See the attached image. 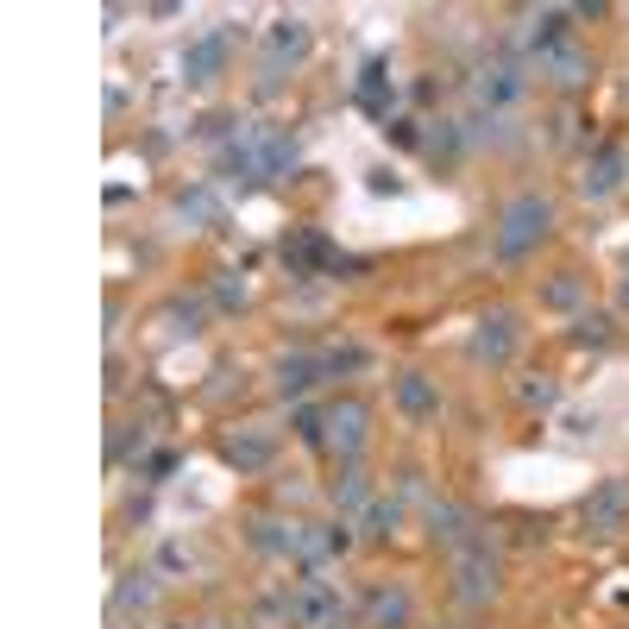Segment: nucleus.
Listing matches in <instances>:
<instances>
[{"label":"nucleus","mask_w":629,"mask_h":629,"mask_svg":"<svg viewBox=\"0 0 629 629\" xmlns=\"http://www.w3.org/2000/svg\"><path fill=\"white\" fill-rule=\"evenodd\" d=\"M548 234H554V202L529 189V196L504 202V215H497V227H492V252L504 258V265H516V258H529Z\"/></svg>","instance_id":"1"},{"label":"nucleus","mask_w":629,"mask_h":629,"mask_svg":"<svg viewBox=\"0 0 629 629\" xmlns=\"http://www.w3.org/2000/svg\"><path fill=\"white\" fill-rule=\"evenodd\" d=\"M365 434H372V410H365L359 396H340V403H328V410H321V447L334 453L340 466H359Z\"/></svg>","instance_id":"2"},{"label":"nucleus","mask_w":629,"mask_h":629,"mask_svg":"<svg viewBox=\"0 0 629 629\" xmlns=\"http://www.w3.org/2000/svg\"><path fill=\"white\" fill-rule=\"evenodd\" d=\"M453 598L460 605H492L497 598V554H492V542L485 535H472L466 548L453 554Z\"/></svg>","instance_id":"3"},{"label":"nucleus","mask_w":629,"mask_h":629,"mask_svg":"<svg viewBox=\"0 0 629 629\" xmlns=\"http://www.w3.org/2000/svg\"><path fill=\"white\" fill-rule=\"evenodd\" d=\"M579 523H586V535H598V542L623 535L629 529V478H605V485H591V497L579 504Z\"/></svg>","instance_id":"4"},{"label":"nucleus","mask_w":629,"mask_h":629,"mask_svg":"<svg viewBox=\"0 0 629 629\" xmlns=\"http://www.w3.org/2000/svg\"><path fill=\"white\" fill-rule=\"evenodd\" d=\"M523 89H529V76H523V70H516V63H485V70H478V76H472V101H478V114H511L516 101H523Z\"/></svg>","instance_id":"5"},{"label":"nucleus","mask_w":629,"mask_h":629,"mask_svg":"<svg viewBox=\"0 0 629 629\" xmlns=\"http://www.w3.org/2000/svg\"><path fill=\"white\" fill-rule=\"evenodd\" d=\"M309 44H314V32H309V20L302 13H283V20H271V32H265V76H283V70H296V63L309 58Z\"/></svg>","instance_id":"6"},{"label":"nucleus","mask_w":629,"mask_h":629,"mask_svg":"<svg viewBox=\"0 0 629 629\" xmlns=\"http://www.w3.org/2000/svg\"><path fill=\"white\" fill-rule=\"evenodd\" d=\"M283 617H290L296 629H334L340 623V598L309 573V579H296V591L283 598Z\"/></svg>","instance_id":"7"},{"label":"nucleus","mask_w":629,"mask_h":629,"mask_svg":"<svg viewBox=\"0 0 629 629\" xmlns=\"http://www.w3.org/2000/svg\"><path fill=\"white\" fill-rule=\"evenodd\" d=\"M623 183H629V145H623V138H605V145L586 157V177H579V189H586L591 202H610Z\"/></svg>","instance_id":"8"},{"label":"nucleus","mask_w":629,"mask_h":629,"mask_svg":"<svg viewBox=\"0 0 629 629\" xmlns=\"http://www.w3.org/2000/svg\"><path fill=\"white\" fill-rule=\"evenodd\" d=\"M516 340H523V328H516V314H511V309L478 314V334H472V359H478V365H511Z\"/></svg>","instance_id":"9"},{"label":"nucleus","mask_w":629,"mask_h":629,"mask_svg":"<svg viewBox=\"0 0 629 629\" xmlns=\"http://www.w3.org/2000/svg\"><path fill=\"white\" fill-rule=\"evenodd\" d=\"M328 378V365H321V353H283L271 365V384H277V396H290V403H302V396L314 391Z\"/></svg>","instance_id":"10"},{"label":"nucleus","mask_w":629,"mask_h":629,"mask_svg":"<svg viewBox=\"0 0 629 629\" xmlns=\"http://www.w3.org/2000/svg\"><path fill=\"white\" fill-rule=\"evenodd\" d=\"M220 460H227V466H239V472H265L277 460V434L271 429H239V434H227V441H220Z\"/></svg>","instance_id":"11"},{"label":"nucleus","mask_w":629,"mask_h":629,"mask_svg":"<svg viewBox=\"0 0 629 629\" xmlns=\"http://www.w3.org/2000/svg\"><path fill=\"white\" fill-rule=\"evenodd\" d=\"M410 617H415V605L403 586H372L365 591V610H359L365 629H410Z\"/></svg>","instance_id":"12"},{"label":"nucleus","mask_w":629,"mask_h":629,"mask_svg":"<svg viewBox=\"0 0 629 629\" xmlns=\"http://www.w3.org/2000/svg\"><path fill=\"white\" fill-rule=\"evenodd\" d=\"M152 605H157V573H152V567L120 573V586H114V623H126V617H145Z\"/></svg>","instance_id":"13"},{"label":"nucleus","mask_w":629,"mask_h":629,"mask_svg":"<svg viewBox=\"0 0 629 629\" xmlns=\"http://www.w3.org/2000/svg\"><path fill=\"white\" fill-rule=\"evenodd\" d=\"M328 504L340 511V523H359V516L372 511V478H365L359 466H340L334 485H328Z\"/></svg>","instance_id":"14"},{"label":"nucleus","mask_w":629,"mask_h":629,"mask_svg":"<svg viewBox=\"0 0 629 629\" xmlns=\"http://www.w3.org/2000/svg\"><path fill=\"white\" fill-rule=\"evenodd\" d=\"M542 76H548L554 89H586V82H591V58L567 39V44H554V51H542Z\"/></svg>","instance_id":"15"},{"label":"nucleus","mask_w":629,"mask_h":629,"mask_svg":"<svg viewBox=\"0 0 629 629\" xmlns=\"http://www.w3.org/2000/svg\"><path fill=\"white\" fill-rule=\"evenodd\" d=\"M429 535L447 554H460L478 529H472V511H466V504H441V497H434V504H429Z\"/></svg>","instance_id":"16"},{"label":"nucleus","mask_w":629,"mask_h":629,"mask_svg":"<svg viewBox=\"0 0 629 629\" xmlns=\"http://www.w3.org/2000/svg\"><path fill=\"white\" fill-rule=\"evenodd\" d=\"M227 70V32H202L189 51H183V76L189 82H215Z\"/></svg>","instance_id":"17"},{"label":"nucleus","mask_w":629,"mask_h":629,"mask_svg":"<svg viewBox=\"0 0 629 629\" xmlns=\"http://www.w3.org/2000/svg\"><path fill=\"white\" fill-rule=\"evenodd\" d=\"M391 396H396V410L410 415V422H429V415H441V391H434L422 372H403L391 384Z\"/></svg>","instance_id":"18"},{"label":"nucleus","mask_w":629,"mask_h":629,"mask_svg":"<svg viewBox=\"0 0 629 629\" xmlns=\"http://www.w3.org/2000/svg\"><path fill=\"white\" fill-rule=\"evenodd\" d=\"M579 302H586V277L579 271H560L548 290H542V309H554V314H573Z\"/></svg>","instance_id":"19"},{"label":"nucleus","mask_w":629,"mask_h":629,"mask_svg":"<svg viewBox=\"0 0 629 629\" xmlns=\"http://www.w3.org/2000/svg\"><path fill=\"white\" fill-rule=\"evenodd\" d=\"M296 171V138L290 133H271L265 138V183H283Z\"/></svg>","instance_id":"20"},{"label":"nucleus","mask_w":629,"mask_h":629,"mask_svg":"<svg viewBox=\"0 0 629 629\" xmlns=\"http://www.w3.org/2000/svg\"><path fill=\"white\" fill-rule=\"evenodd\" d=\"M359 523H365V535H372V542H384V535L403 529V504H396V497H372V511L359 516Z\"/></svg>","instance_id":"21"},{"label":"nucleus","mask_w":629,"mask_h":629,"mask_svg":"<svg viewBox=\"0 0 629 629\" xmlns=\"http://www.w3.org/2000/svg\"><path fill=\"white\" fill-rule=\"evenodd\" d=\"M359 107H365V114H391V101H384V63H365V76H359Z\"/></svg>","instance_id":"22"},{"label":"nucleus","mask_w":629,"mask_h":629,"mask_svg":"<svg viewBox=\"0 0 629 629\" xmlns=\"http://www.w3.org/2000/svg\"><path fill=\"white\" fill-rule=\"evenodd\" d=\"M573 347H610V314H573Z\"/></svg>","instance_id":"23"},{"label":"nucleus","mask_w":629,"mask_h":629,"mask_svg":"<svg viewBox=\"0 0 629 629\" xmlns=\"http://www.w3.org/2000/svg\"><path fill=\"white\" fill-rule=\"evenodd\" d=\"M516 396H523L529 410H554V403H560V384H554V378H529V384H516Z\"/></svg>","instance_id":"24"},{"label":"nucleus","mask_w":629,"mask_h":629,"mask_svg":"<svg viewBox=\"0 0 629 629\" xmlns=\"http://www.w3.org/2000/svg\"><path fill=\"white\" fill-rule=\"evenodd\" d=\"M321 365H328V378L359 372V365H365V347H353V340H347V347H328V353H321Z\"/></svg>","instance_id":"25"},{"label":"nucleus","mask_w":629,"mask_h":629,"mask_svg":"<svg viewBox=\"0 0 629 629\" xmlns=\"http://www.w3.org/2000/svg\"><path fill=\"white\" fill-rule=\"evenodd\" d=\"M177 215H189V220H220V208H215V196H208V189H183V196H177Z\"/></svg>","instance_id":"26"},{"label":"nucleus","mask_w":629,"mask_h":629,"mask_svg":"<svg viewBox=\"0 0 629 629\" xmlns=\"http://www.w3.org/2000/svg\"><path fill=\"white\" fill-rule=\"evenodd\" d=\"M296 441L321 447V410H296Z\"/></svg>","instance_id":"27"},{"label":"nucleus","mask_w":629,"mask_h":629,"mask_svg":"<svg viewBox=\"0 0 629 629\" xmlns=\"http://www.w3.org/2000/svg\"><path fill=\"white\" fill-rule=\"evenodd\" d=\"M460 145H466V138L453 133V126H434V133H429V152H441V157H453Z\"/></svg>","instance_id":"28"},{"label":"nucleus","mask_w":629,"mask_h":629,"mask_svg":"<svg viewBox=\"0 0 629 629\" xmlns=\"http://www.w3.org/2000/svg\"><path fill=\"white\" fill-rule=\"evenodd\" d=\"M623 309H629V277H623Z\"/></svg>","instance_id":"29"}]
</instances>
